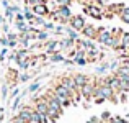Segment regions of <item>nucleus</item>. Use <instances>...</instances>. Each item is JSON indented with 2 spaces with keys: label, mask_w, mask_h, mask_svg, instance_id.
<instances>
[{
  "label": "nucleus",
  "mask_w": 129,
  "mask_h": 123,
  "mask_svg": "<svg viewBox=\"0 0 129 123\" xmlns=\"http://www.w3.org/2000/svg\"><path fill=\"white\" fill-rule=\"evenodd\" d=\"M31 121L33 123H46L47 121V117L44 113H41V112L35 110V112H33V115H31Z\"/></svg>",
  "instance_id": "7"
},
{
  "label": "nucleus",
  "mask_w": 129,
  "mask_h": 123,
  "mask_svg": "<svg viewBox=\"0 0 129 123\" xmlns=\"http://www.w3.org/2000/svg\"><path fill=\"white\" fill-rule=\"evenodd\" d=\"M119 18L123 20L124 23H129V12H126V10H123V13L119 15Z\"/></svg>",
  "instance_id": "15"
},
{
  "label": "nucleus",
  "mask_w": 129,
  "mask_h": 123,
  "mask_svg": "<svg viewBox=\"0 0 129 123\" xmlns=\"http://www.w3.org/2000/svg\"><path fill=\"white\" fill-rule=\"evenodd\" d=\"M10 123H28V121H26L23 117H20V115H15V117L12 118V121H10Z\"/></svg>",
  "instance_id": "14"
},
{
  "label": "nucleus",
  "mask_w": 129,
  "mask_h": 123,
  "mask_svg": "<svg viewBox=\"0 0 129 123\" xmlns=\"http://www.w3.org/2000/svg\"><path fill=\"white\" fill-rule=\"evenodd\" d=\"M44 26H46V30H54V25H52V23H44Z\"/></svg>",
  "instance_id": "20"
},
{
  "label": "nucleus",
  "mask_w": 129,
  "mask_h": 123,
  "mask_svg": "<svg viewBox=\"0 0 129 123\" xmlns=\"http://www.w3.org/2000/svg\"><path fill=\"white\" fill-rule=\"evenodd\" d=\"M100 121H101L100 118H96V117H91V118H90V120H88L87 123H100Z\"/></svg>",
  "instance_id": "19"
},
{
  "label": "nucleus",
  "mask_w": 129,
  "mask_h": 123,
  "mask_svg": "<svg viewBox=\"0 0 129 123\" xmlns=\"http://www.w3.org/2000/svg\"><path fill=\"white\" fill-rule=\"evenodd\" d=\"M124 8H126V7H124V3H111V5L106 7V10H110L113 15H121Z\"/></svg>",
  "instance_id": "6"
},
{
  "label": "nucleus",
  "mask_w": 129,
  "mask_h": 123,
  "mask_svg": "<svg viewBox=\"0 0 129 123\" xmlns=\"http://www.w3.org/2000/svg\"><path fill=\"white\" fill-rule=\"evenodd\" d=\"M0 43H2V44H8V39H7V38H2V39H0Z\"/></svg>",
  "instance_id": "22"
},
{
  "label": "nucleus",
  "mask_w": 129,
  "mask_h": 123,
  "mask_svg": "<svg viewBox=\"0 0 129 123\" xmlns=\"http://www.w3.org/2000/svg\"><path fill=\"white\" fill-rule=\"evenodd\" d=\"M38 39H39V41H46V39H47V33H46V31H39Z\"/></svg>",
  "instance_id": "17"
},
{
  "label": "nucleus",
  "mask_w": 129,
  "mask_h": 123,
  "mask_svg": "<svg viewBox=\"0 0 129 123\" xmlns=\"http://www.w3.org/2000/svg\"><path fill=\"white\" fill-rule=\"evenodd\" d=\"M74 79H75V82H77L79 87H82V85H85L87 82L90 80V77L85 76V74H74Z\"/></svg>",
  "instance_id": "8"
},
{
  "label": "nucleus",
  "mask_w": 129,
  "mask_h": 123,
  "mask_svg": "<svg viewBox=\"0 0 129 123\" xmlns=\"http://www.w3.org/2000/svg\"><path fill=\"white\" fill-rule=\"evenodd\" d=\"M51 61L52 63H60V61H64V56L60 53H54V54H51Z\"/></svg>",
  "instance_id": "11"
},
{
  "label": "nucleus",
  "mask_w": 129,
  "mask_h": 123,
  "mask_svg": "<svg viewBox=\"0 0 129 123\" xmlns=\"http://www.w3.org/2000/svg\"><path fill=\"white\" fill-rule=\"evenodd\" d=\"M28 79H29V76H28V74H23V76L20 77V80H23V82H25V80H28Z\"/></svg>",
  "instance_id": "21"
},
{
  "label": "nucleus",
  "mask_w": 129,
  "mask_h": 123,
  "mask_svg": "<svg viewBox=\"0 0 129 123\" xmlns=\"http://www.w3.org/2000/svg\"><path fill=\"white\" fill-rule=\"evenodd\" d=\"M16 79H18V72L13 69H8V72H7V82L8 84H15Z\"/></svg>",
  "instance_id": "9"
},
{
  "label": "nucleus",
  "mask_w": 129,
  "mask_h": 123,
  "mask_svg": "<svg viewBox=\"0 0 129 123\" xmlns=\"http://www.w3.org/2000/svg\"><path fill=\"white\" fill-rule=\"evenodd\" d=\"M44 48L47 49V53H49V54L59 53V51L62 49V46H60V41H47V43L44 44Z\"/></svg>",
  "instance_id": "5"
},
{
  "label": "nucleus",
  "mask_w": 129,
  "mask_h": 123,
  "mask_svg": "<svg viewBox=\"0 0 129 123\" xmlns=\"http://www.w3.org/2000/svg\"><path fill=\"white\" fill-rule=\"evenodd\" d=\"M121 43H123V49H124V48H129V33H123V36H121Z\"/></svg>",
  "instance_id": "12"
},
{
  "label": "nucleus",
  "mask_w": 129,
  "mask_h": 123,
  "mask_svg": "<svg viewBox=\"0 0 129 123\" xmlns=\"http://www.w3.org/2000/svg\"><path fill=\"white\" fill-rule=\"evenodd\" d=\"M111 38H113L111 31H108L106 28H98V36H96V39L100 41L101 44H105V46H110Z\"/></svg>",
  "instance_id": "2"
},
{
  "label": "nucleus",
  "mask_w": 129,
  "mask_h": 123,
  "mask_svg": "<svg viewBox=\"0 0 129 123\" xmlns=\"http://www.w3.org/2000/svg\"><path fill=\"white\" fill-rule=\"evenodd\" d=\"M82 35L87 36L88 39H96L98 28H96V26H93V25H85V26H83V30H82Z\"/></svg>",
  "instance_id": "3"
},
{
  "label": "nucleus",
  "mask_w": 129,
  "mask_h": 123,
  "mask_svg": "<svg viewBox=\"0 0 129 123\" xmlns=\"http://www.w3.org/2000/svg\"><path fill=\"white\" fill-rule=\"evenodd\" d=\"M66 35L69 36V38H72V39H79V36H77V30H74L72 26H67V28H66Z\"/></svg>",
  "instance_id": "10"
},
{
  "label": "nucleus",
  "mask_w": 129,
  "mask_h": 123,
  "mask_svg": "<svg viewBox=\"0 0 129 123\" xmlns=\"http://www.w3.org/2000/svg\"><path fill=\"white\" fill-rule=\"evenodd\" d=\"M38 87H39V82H35V84H31V85H29V89H28V90H29V92H36V90H38Z\"/></svg>",
  "instance_id": "18"
},
{
  "label": "nucleus",
  "mask_w": 129,
  "mask_h": 123,
  "mask_svg": "<svg viewBox=\"0 0 129 123\" xmlns=\"http://www.w3.org/2000/svg\"><path fill=\"white\" fill-rule=\"evenodd\" d=\"M33 13H35L36 16H46L49 15V8H47L46 3H38V5H33Z\"/></svg>",
  "instance_id": "4"
},
{
  "label": "nucleus",
  "mask_w": 129,
  "mask_h": 123,
  "mask_svg": "<svg viewBox=\"0 0 129 123\" xmlns=\"http://www.w3.org/2000/svg\"><path fill=\"white\" fill-rule=\"evenodd\" d=\"M85 25H87L85 20H83V16H80V15H72L70 20H69V26H72V28L77 30V31H82Z\"/></svg>",
  "instance_id": "1"
},
{
  "label": "nucleus",
  "mask_w": 129,
  "mask_h": 123,
  "mask_svg": "<svg viewBox=\"0 0 129 123\" xmlns=\"http://www.w3.org/2000/svg\"><path fill=\"white\" fill-rule=\"evenodd\" d=\"M110 123H127L126 120H124V118H119V117H113L111 118V121Z\"/></svg>",
  "instance_id": "16"
},
{
  "label": "nucleus",
  "mask_w": 129,
  "mask_h": 123,
  "mask_svg": "<svg viewBox=\"0 0 129 123\" xmlns=\"http://www.w3.org/2000/svg\"><path fill=\"white\" fill-rule=\"evenodd\" d=\"M111 118H113V117H111L110 112H103V113H101V118H100V120H101V121H111Z\"/></svg>",
  "instance_id": "13"
},
{
  "label": "nucleus",
  "mask_w": 129,
  "mask_h": 123,
  "mask_svg": "<svg viewBox=\"0 0 129 123\" xmlns=\"http://www.w3.org/2000/svg\"><path fill=\"white\" fill-rule=\"evenodd\" d=\"M124 10H126V12H129V7H126V8H124Z\"/></svg>",
  "instance_id": "23"
}]
</instances>
